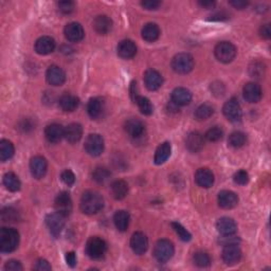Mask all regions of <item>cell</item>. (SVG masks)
I'll return each instance as SVG.
<instances>
[{
    "instance_id": "1",
    "label": "cell",
    "mask_w": 271,
    "mask_h": 271,
    "mask_svg": "<svg viewBox=\"0 0 271 271\" xmlns=\"http://www.w3.org/2000/svg\"><path fill=\"white\" fill-rule=\"evenodd\" d=\"M104 207V199L96 191H87L81 198V209L85 214L92 215L100 212Z\"/></svg>"
},
{
    "instance_id": "2",
    "label": "cell",
    "mask_w": 271,
    "mask_h": 271,
    "mask_svg": "<svg viewBox=\"0 0 271 271\" xmlns=\"http://www.w3.org/2000/svg\"><path fill=\"white\" fill-rule=\"evenodd\" d=\"M19 233L13 228H1L0 230V251L2 253L13 252L18 247Z\"/></svg>"
},
{
    "instance_id": "3",
    "label": "cell",
    "mask_w": 271,
    "mask_h": 271,
    "mask_svg": "<svg viewBox=\"0 0 271 271\" xmlns=\"http://www.w3.org/2000/svg\"><path fill=\"white\" fill-rule=\"evenodd\" d=\"M173 70L178 74H187L194 68V58L189 53L176 54L172 60Z\"/></svg>"
},
{
    "instance_id": "4",
    "label": "cell",
    "mask_w": 271,
    "mask_h": 271,
    "mask_svg": "<svg viewBox=\"0 0 271 271\" xmlns=\"http://www.w3.org/2000/svg\"><path fill=\"white\" fill-rule=\"evenodd\" d=\"M107 251L106 242L98 236H93L87 242L86 252L92 260H101Z\"/></svg>"
},
{
    "instance_id": "5",
    "label": "cell",
    "mask_w": 271,
    "mask_h": 271,
    "mask_svg": "<svg viewBox=\"0 0 271 271\" xmlns=\"http://www.w3.org/2000/svg\"><path fill=\"white\" fill-rule=\"evenodd\" d=\"M175 252L174 245L168 240H160L154 249V256L159 263H166L172 259Z\"/></svg>"
},
{
    "instance_id": "6",
    "label": "cell",
    "mask_w": 271,
    "mask_h": 271,
    "mask_svg": "<svg viewBox=\"0 0 271 271\" xmlns=\"http://www.w3.org/2000/svg\"><path fill=\"white\" fill-rule=\"evenodd\" d=\"M215 56L223 64L231 63L236 56L235 46L229 42H220L215 47Z\"/></svg>"
},
{
    "instance_id": "7",
    "label": "cell",
    "mask_w": 271,
    "mask_h": 271,
    "mask_svg": "<svg viewBox=\"0 0 271 271\" xmlns=\"http://www.w3.org/2000/svg\"><path fill=\"white\" fill-rule=\"evenodd\" d=\"M85 150L92 157H98L104 151V140L98 134H91L85 141Z\"/></svg>"
},
{
    "instance_id": "8",
    "label": "cell",
    "mask_w": 271,
    "mask_h": 271,
    "mask_svg": "<svg viewBox=\"0 0 271 271\" xmlns=\"http://www.w3.org/2000/svg\"><path fill=\"white\" fill-rule=\"evenodd\" d=\"M54 208H55V211L64 217L70 215L72 212V200L70 194L67 192L59 193L54 201Z\"/></svg>"
},
{
    "instance_id": "9",
    "label": "cell",
    "mask_w": 271,
    "mask_h": 271,
    "mask_svg": "<svg viewBox=\"0 0 271 271\" xmlns=\"http://www.w3.org/2000/svg\"><path fill=\"white\" fill-rule=\"evenodd\" d=\"M222 260L227 265L233 266L240 262L242 257V250L237 244H227L222 249Z\"/></svg>"
},
{
    "instance_id": "10",
    "label": "cell",
    "mask_w": 271,
    "mask_h": 271,
    "mask_svg": "<svg viewBox=\"0 0 271 271\" xmlns=\"http://www.w3.org/2000/svg\"><path fill=\"white\" fill-rule=\"evenodd\" d=\"M222 112L225 117L231 122H237L242 119V108L239 101L232 98L228 100L222 107Z\"/></svg>"
},
{
    "instance_id": "11",
    "label": "cell",
    "mask_w": 271,
    "mask_h": 271,
    "mask_svg": "<svg viewBox=\"0 0 271 271\" xmlns=\"http://www.w3.org/2000/svg\"><path fill=\"white\" fill-rule=\"evenodd\" d=\"M48 169V162L42 156H35L30 161V171L34 178L42 179Z\"/></svg>"
},
{
    "instance_id": "12",
    "label": "cell",
    "mask_w": 271,
    "mask_h": 271,
    "mask_svg": "<svg viewBox=\"0 0 271 271\" xmlns=\"http://www.w3.org/2000/svg\"><path fill=\"white\" fill-rule=\"evenodd\" d=\"M64 216H62L60 214L56 213H52V214H48L46 217V223L47 226H48L50 233L57 237L60 233H62L64 226H65V220H64Z\"/></svg>"
},
{
    "instance_id": "13",
    "label": "cell",
    "mask_w": 271,
    "mask_h": 271,
    "mask_svg": "<svg viewBox=\"0 0 271 271\" xmlns=\"http://www.w3.org/2000/svg\"><path fill=\"white\" fill-rule=\"evenodd\" d=\"M46 79H47V82H48L50 85L60 86L65 83L66 73L60 67L53 65L49 67L48 70H47Z\"/></svg>"
},
{
    "instance_id": "14",
    "label": "cell",
    "mask_w": 271,
    "mask_h": 271,
    "mask_svg": "<svg viewBox=\"0 0 271 271\" xmlns=\"http://www.w3.org/2000/svg\"><path fill=\"white\" fill-rule=\"evenodd\" d=\"M131 247L136 254H144L148 249V240L146 235L142 232L134 233L131 240Z\"/></svg>"
},
{
    "instance_id": "15",
    "label": "cell",
    "mask_w": 271,
    "mask_h": 271,
    "mask_svg": "<svg viewBox=\"0 0 271 271\" xmlns=\"http://www.w3.org/2000/svg\"><path fill=\"white\" fill-rule=\"evenodd\" d=\"M144 83L148 90L155 91L158 90L163 83V79H162L161 74L154 69H148L144 73Z\"/></svg>"
},
{
    "instance_id": "16",
    "label": "cell",
    "mask_w": 271,
    "mask_h": 271,
    "mask_svg": "<svg viewBox=\"0 0 271 271\" xmlns=\"http://www.w3.org/2000/svg\"><path fill=\"white\" fill-rule=\"evenodd\" d=\"M239 203V196L234 192L228 191V190H223L218 194V205L220 208L230 210L233 209Z\"/></svg>"
},
{
    "instance_id": "17",
    "label": "cell",
    "mask_w": 271,
    "mask_h": 271,
    "mask_svg": "<svg viewBox=\"0 0 271 271\" xmlns=\"http://www.w3.org/2000/svg\"><path fill=\"white\" fill-rule=\"evenodd\" d=\"M192 93L187 88H175L172 92V102L177 106H186L191 103Z\"/></svg>"
},
{
    "instance_id": "18",
    "label": "cell",
    "mask_w": 271,
    "mask_h": 271,
    "mask_svg": "<svg viewBox=\"0 0 271 271\" xmlns=\"http://www.w3.org/2000/svg\"><path fill=\"white\" fill-rule=\"evenodd\" d=\"M65 36L69 42H80L84 37V29L79 23H70L65 27Z\"/></svg>"
},
{
    "instance_id": "19",
    "label": "cell",
    "mask_w": 271,
    "mask_h": 271,
    "mask_svg": "<svg viewBox=\"0 0 271 271\" xmlns=\"http://www.w3.org/2000/svg\"><path fill=\"white\" fill-rule=\"evenodd\" d=\"M45 136L47 140L51 143H57L63 138H65V128L57 123L48 125L45 130Z\"/></svg>"
},
{
    "instance_id": "20",
    "label": "cell",
    "mask_w": 271,
    "mask_h": 271,
    "mask_svg": "<svg viewBox=\"0 0 271 271\" xmlns=\"http://www.w3.org/2000/svg\"><path fill=\"white\" fill-rule=\"evenodd\" d=\"M244 98L249 103H257L262 99V89L256 83H248L243 89Z\"/></svg>"
},
{
    "instance_id": "21",
    "label": "cell",
    "mask_w": 271,
    "mask_h": 271,
    "mask_svg": "<svg viewBox=\"0 0 271 271\" xmlns=\"http://www.w3.org/2000/svg\"><path fill=\"white\" fill-rule=\"evenodd\" d=\"M195 181L199 187L209 189L214 184V175L209 168H199L195 174Z\"/></svg>"
},
{
    "instance_id": "22",
    "label": "cell",
    "mask_w": 271,
    "mask_h": 271,
    "mask_svg": "<svg viewBox=\"0 0 271 271\" xmlns=\"http://www.w3.org/2000/svg\"><path fill=\"white\" fill-rule=\"evenodd\" d=\"M55 49V42L50 36L39 37L35 43V51L40 55H47Z\"/></svg>"
},
{
    "instance_id": "23",
    "label": "cell",
    "mask_w": 271,
    "mask_h": 271,
    "mask_svg": "<svg viewBox=\"0 0 271 271\" xmlns=\"http://www.w3.org/2000/svg\"><path fill=\"white\" fill-rule=\"evenodd\" d=\"M125 131L126 133L133 138H140L141 136H143L145 126L143 122L140 121L139 119L132 118L126 121L125 123Z\"/></svg>"
},
{
    "instance_id": "24",
    "label": "cell",
    "mask_w": 271,
    "mask_h": 271,
    "mask_svg": "<svg viewBox=\"0 0 271 271\" xmlns=\"http://www.w3.org/2000/svg\"><path fill=\"white\" fill-rule=\"evenodd\" d=\"M119 56L124 59L133 58L137 54V46L131 39H124L118 45Z\"/></svg>"
},
{
    "instance_id": "25",
    "label": "cell",
    "mask_w": 271,
    "mask_h": 271,
    "mask_svg": "<svg viewBox=\"0 0 271 271\" xmlns=\"http://www.w3.org/2000/svg\"><path fill=\"white\" fill-rule=\"evenodd\" d=\"M203 144H205V140H203V137L199 133L193 132L188 135L186 139V146L190 152L197 153L201 151Z\"/></svg>"
},
{
    "instance_id": "26",
    "label": "cell",
    "mask_w": 271,
    "mask_h": 271,
    "mask_svg": "<svg viewBox=\"0 0 271 271\" xmlns=\"http://www.w3.org/2000/svg\"><path fill=\"white\" fill-rule=\"evenodd\" d=\"M93 28L101 35H106L112 29V20L106 15H100L94 19Z\"/></svg>"
},
{
    "instance_id": "27",
    "label": "cell",
    "mask_w": 271,
    "mask_h": 271,
    "mask_svg": "<svg viewBox=\"0 0 271 271\" xmlns=\"http://www.w3.org/2000/svg\"><path fill=\"white\" fill-rule=\"evenodd\" d=\"M83 136V127L79 123H71L65 128V138L70 143H77Z\"/></svg>"
},
{
    "instance_id": "28",
    "label": "cell",
    "mask_w": 271,
    "mask_h": 271,
    "mask_svg": "<svg viewBox=\"0 0 271 271\" xmlns=\"http://www.w3.org/2000/svg\"><path fill=\"white\" fill-rule=\"evenodd\" d=\"M216 228L221 235H233L237 230L236 222L230 217H221L218 219Z\"/></svg>"
},
{
    "instance_id": "29",
    "label": "cell",
    "mask_w": 271,
    "mask_h": 271,
    "mask_svg": "<svg viewBox=\"0 0 271 271\" xmlns=\"http://www.w3.org/2000/svg\"><path fill=\"white\" fill-rule=\"evenodd\" d=\"M79 103H80L79 98H77L76 96H73V94H70V93L63 94V96L59 98V101H58V104H59L60 108H62L64 111H68V112L76 110L79 107Z\"/></svg>"
},
{
    "instance_id": "30",
    "label": "cell",
    "mask_w": 271,
    "mask_h": 271,
    "mask_svg": "<svg viewBox=\"0 0 271 271\" xmlns=\"http://www.w3.org/2000/svg\"><path fill=\"white\" fill-rule=\"evenodd\" d=\"M171 153H172L171 143H169V142H163V143L160 144L157 150H156L155 157H154L155 163L158 165L163 164L164 162L169 158Z\"/></svg>"
},
{
    "instance_id": "31",
    "label": "cell",
    "mask_w": 271,
    "mask_h": 271,
    "mask_svg": "<svg viewBox=\"0 0 271 271\" xmlns=\"http://www.w3.org/2000/svg\"><path fill=\"white\" fill-rule=\"evenodd\" d=\"M104 110V103L103 101L99 98H92L88 102L87 111L91 119H99Z\"/></svg>"
},
{
    "instance_id": "32",
    "label": "cell",
    "mask_w": 271,
    "mask_h": 271,
    "mask_svg": "<svg viewBox=\"0 0 271 271\" xmlns=\"http://www.w3.org/2000/svg\"><path fill=\"white\" fill-rule=\"evenodd\" d=\"M141 34H142V38H143L145 42L154 43L160 36V29L156 24L150 23V24H146L143 27Z\"/></svg>"
},
{
    "instance_id": "33",
    "label": "cell",
    "mask_w": 271,
    "mask_h": 271,
    "mask_svg": "<svg viewBox=\"0 0 271 271\" xmlns=\"http://www.w3.org/2000/svg\"><path fill=\"white\" fill-rule=\"evenodd\" d=\"M130 221H131V216L130 213L127 211H124V210H120L113 216V222L114 226L121 232H124L127 230L128 226H130Z\"/></svg>"
},
{
    "instance_id": "34",
    "label": "cell",
    "mask_w": 271,
    "mask_h": 271,
    "mask_svg": "<svg viewBox=\"0 0 271 271\" xmlns=\"http://www.w3.org/2000/svg\"><path fill=\"white\" fill-rule=\"evenodd\" d=\"M112 196L117 200L124 199L128 193V185L124 180H116L112 182L110 187Z\"/></svg>"
},
{
    "instance_id": "35",
    "label": "cell",
    "mask_w": 271,
    "mask_h": 271,
    "mask_svg": "<svg viewBox=\"0 0 271 271\" xmlns=\"http://www.w3.org/2000/svg\"><path fill=\"white\" fill-rule=\"evenodd\" d=\"M3 185L11 192H17L20 190V187H22L18 176L12 172L6 173L3 176Z\"/></svg>"
},
{
    "instance_id": "36",
    "label": "cell",
    "mask_w": 271,
    "mask_h": 271,
    "mask_svg": "<svg viewBox=\"0 0 271 271\" xmlns=\"http://www.w3.org/2000/svg\"><path fill=\"white\" fill-rule=\"evenodd\" d=\"M15 148L14 145L9 140H1L0 142V160L5 162L10 160L14 156Z\"/></svg>"
},
{
    "instance_id": "37",
    "label": "cell",
    "mask_w": 271,
    "mask_h": 271,
    "mask_svg": "<svg viewBox=\"0 0 271 271\" xmlns=\"http://www.w3.org/2000/svg\"><path fill=\"white\" fill-rule=\"evenodd\" d=\"M214 113V108L212 105L208 103L201 104L195 111V118L198 121H205L209 118H211Z\"/></svg>"
},
{
    "instance_id": "38",
    "label": "cell",
    "mask_w": 271,
    "mask_h": 271,
    "mask_svg": "<svg viewBox=\"0 0 271 271\" xmlns=\"http://www.w3.org/2000/svg\"><path fill=\"white\" fill-rule=\"evenodd\" d=\"M134 102L138 105L140 111L143 114H145V116H151V114L153 113V111H154L153 105L151 103V101L148 100L147 98L138 96L137 98L135 99Z\"/></svg>"
},
{
    "instance_id": "39",
    "label": "cell",
    "mask_w": 271,
    "mask_h": 271,
    "mask_svg": "<svg viewBox=\"0 0 271 271\" xmlns=\"http://www.w3.org/2000/svg\"><path fill=\"white\" fill-rule=\"evenodd\" d=\"M247 137L246 135L242 132H234L229 137V145L234 148H240L246 144Z\"/></svg>"
},
{
    "instance_id": "40",
    "label": "cell",
    "mask_w": 271,
    "mask_h": 271,
    "mask_svg": "<svg viewBox=\"0 0 271 271\" xmlns=\"http://www.w3.org/2000/svg\"><path fill=\"white\" fill-rule=\"evenodd\" d=\"M110 176L111 173L106 167H97L92 173L93 180H96L98 184H104L110 178Z\"/></svg>"
},
{
    "instance_id": "41",
    "label": "cell",
    "mask_w": 271,
    "mask_h": 271,
    "mask_svg": "<svg viewBox=\"0 0 271 271\" xmlns=\"http://www.w3.org/2000/svg\"><path fill=\"white\" fill-rule=\"evenodd\" d=\"M193 260H194L195 265L198 267H201V268L208 267V266H210V264H211V259H210L209 254L206 252H202V251L196 252L193 256Z\"/></svg>"
},
{
    "instance_id": "42",
    "label": "cell",
    "mask_w": 271,
    "mask_h": 271,
    "mask_svg": "<svg viewBox=\"0 0 271 271\" xmlns=\"http://www.w3.org/2000/svg\"><path fill=\"white\" fill-rule=\"evenodd\" d=\"M171 225H172L173 229L175 230V232L177 233L178 236L181 239V241H184V242L191 241V239H192L191 233H190L188 230L181 225V223H179L177 221H173Z\"/></svg>"
},
{
    "instance_id": "43",
    "label": "cell",
    "mask_w": 271,
    "mask_h": 271,
    "mask_svg": "<svg viewBox=\"0 0 271 271\" xmlns=\"http://www.w3.org/2000/svg\"><path fill=\"white\" fill-rule=\"evenodd\" d=\"M223 132L219 126H214L206 133V139L210 142H216L222 138Z\"/></svg>"
},
{
    "instance_id": "44",
    "label": "cell",
    "mask_w": 271,
    "mask_h": 271,
    "mask_svg": "<svg viewBox=\"0 0 271 271\" xmlns=\"http://www.w3.org/2000/svg\"><path fill=\"white\" fill-rule=\"evenodd\" d=\"M18 218V214L14 209L5 208L1 211V219L3 222H14Z\"/></svg>"
},
{
    "instance_id": "45",
    "label": "cell",
    "mask_w": 271,
    "mask_h": 271,
    "mask_svg": "<svg viewBox=\"0 0 271 271\" xmlns=\"http://www.w3.org/2000/svg\"><path fill=\"white\" fill-rule=\"evenodd\" d=\"M233 180L235 184L240 185V186H245L249 182V175L246 171L244 169H241V171L236 172L233 176Z\"/></svg>"
},
{
    "instance_id": "46",
    "label": "cell",
    "mask_w": 271,
    "mask_h": 271,
    "mask_svg": "<svg viewBox=\"0 0 271 271\" xmlns=\"http://www.w3.org/2000/svg\"><path fill=\"white\" fill-rule=\"evenodd\" d=\"M60 179L64 182V184L68 187H71L74 185V182H76V175L70 169H66L60 175Z\"/></svg>"
},
{
    "instance_id": "47",
    "label": "cell",
    "mask_w": 271,
    "mask_h": 271,
    "mask_svg": "<svg viewBox=\"0 0 271 271\" xmlns=\"http://www.w3.org/2000/svg\"><path fill=\"white\" fill-rule=\"evenodd\" d=\"M33 269L37 270V271H49V270L52 269V267H51V265H50L48 261H46L44 259H40V260L36 261L35 265L33 266Z\"/></svg>"
},
{
    "instance_id": "48",
    "label": "cell",
    "mask_w": 271,
    "mask_h": 271,
    "mask_svg": "<svg viewBox=\"0 0 271 271\" xmlns=\"http://www.w3.org/2000/svg\"><path fill=\"white\" fill-rule=\"evenodd\" d=\"M58 9L64 14H70L74 10V3L72 1H60L58 2Z\"/></svg>"
},
{
    "instance_id": "49",
    "label": "cell",
    "mask_w": 271,
    "mask_h": 271,
    "mask_svg": "<svg viewBox=\"0 0 271 271\" xmlns=\"http://www.w3.org/2000/svg\"><path fill=\"white\" fill-rule=\"evenodd\" d=\"M4 269L9 270V271H22L23 266H22V264H20V262H18L16 260H10L5 263Z\"/></svg>"
},
{
    "instance_id": "50",
    "label": "cell",
    "mask_w": 271,
    "mask_h": 271,
    "mask_svg": "<svg viewBox=\"0 0 271 271\" xmlns=\"http://www.w3.org/2000/svg\"><path fill=\"white\" fill-rule=\"evenodd\" d=\"M141 5L146 10H157L161 5V2L157 0H146V1H142Z\"/></svg>"
},
{
    "instance_id": "51",
    "label": "cell",
    "mask_w": 271,
    "mask_h": 271,
    "mask_svg": "<svg viewBox=\"0 0 271 271\" xmlns=\"http://www.w3.org/2000/svg\"><path fill=\"white\" fill-rule=\"evenodd\" d=\"M66 262L68 265H69L71 268L77 266V255L74 252H67L66 253Z\"/></svg>"
},
{
    "instance_id": "52",
    "label": "cell",
    "mask_w": 271,
    "mask_h": 271,
    "mask_svg": "<svg viewBox=\"0 0 271 271\" xmlns=\"http://www.w3.org/2000/svg\"><path fill=\"white\" fill-rule=\"evenodd\" d=\"M230 4H231L232 6H234L235 9H239V10H244L246 9L249 2L247 1H243V0H234V1H230Z\"/></svg>"
},
{
    "instance_id": "53",
    "label": "cell",
    "mask_w": 271,
    "mask_h": 271,
    "mask_svg": "<svg viewBox=\"0 0 271 271\" xmlns=\"http://www.w3.org/2000/svg\"><path fill=\"white\" fill-rule=\"evenodd\" d=\"M261 36L265 39H269L271 36V32H270V26L269 25H264L261 27Z\"/></svg>"
},
{
    "instance_id": "54",
    "label": "cell",
    "mask_w": 271,
    "mask_h": 271,
    "mask_svg": "<svg viewBox=\"0 0 271 271\" xmlns=\"http://www.w3.org/2000/svg\"><path fill=\"white\" fill-rule=\"evenodd\" d=\"M198 3L200 6H202V8L205 9H212L216 4L214 1H199Z\"/></svg>"
}]
</instances>
